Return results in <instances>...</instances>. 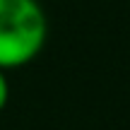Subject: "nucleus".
I'll list each match as a JSON object with an SVG mask.
<instances>
[{"instance_id": "obj_2", "label": "nucleus", "mask_w": 130, "mask_h": 130, "mask_svg": "<svg viewBox=\"0 0 130 130\" xmlns=\"http://www.w3.org/2000/svg\"><path fill=\"white\" fill-rule=\"evenodd\" d=\"M7 70H3L0 68V111H3L5 106H7V101H10V82H7Z\"/></svg>"}, {"instance_id": "obj_1", "label": "nucleus", "mask_w": 130, "mask_h": 130, "mask_svg": "<svg viewBox=\"0 0 130 130\" xmlns=\"http://www.w3.org/2000/svg\"><path fill=\"white\" fill-rule=\"evenodd\" d=\"M48 19L39 0H0V68L17 70L41 53Z\"/></svg>"}]
</instances>
